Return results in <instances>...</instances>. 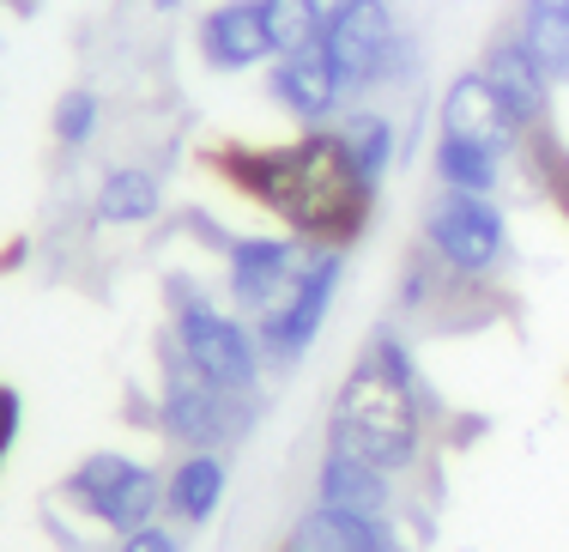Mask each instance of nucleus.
<instances>
[{
	"label": "nucleus",
	"mask_w": 569,
	"mask_h": 552,
	"mask_svg": "<svg viewBox=\"0 0 569 552\" xmlns=\"http://www.w3.org/2000/svg\"><path fill=\"white\" fill-rule=\"evenodd\" d=\"M346 286V249H328V244H309L303 255V274L291 279V292L254 322V341L267 353V371H297L309 353H316L321 328L333 316V298Z\"/></svg>",
	"instance_id": "nucleus-8"
},
{
	"label": "nucleus",
	"mask_w": 569,
	"mask_h": 552,
	"mask_svg": "<svg viewBox=\"0 0 569 552\" xmlns=\"http://www.w3.org/2000/svg\"><path fill=\"white\" fill-rule=\"evenodd\" d=\"M0 467H7V450H0Z\"/></svg>",
	"instance_id": "nucleus-27"
},
{
	"label": "nucleus",
	"mask_w": 569,
	"mask_h": 552,
	"mask_svg": "<svg viewBox=\"0 0 569 552\" xmlns=\"http://www.w3.org/2000/svg\"><path fill=\"white\" fill-rule=\"evenodd\" d=\"M279 552H412V546H406L400 522H370V516L309 504L291 522V534L279 541Z\"/></svg>",
	"instance_id": "nucleus-16"
},
{
	"label": "nucleus",
	"mask_w": 569,
	"mask_h": 552,
	"mask_svg": "<svg viewBox=\"0 0 569 552\" xmlns=\"http://www.w3.org/2000/svg\"><path fill=\"white\" fill-rule=\"evenodd\" d=\"M430 177H437V188H449V195H503L509 158L491 152V146L437 134V140H430Z\"/></svg>",
	"instance_id": "nucleus-18"
},
{
	"label": "nucleus",
	"mask_w": 569,
	"mask_h": 552,
	"mask_svg": "<svg viewBox=\"0 0 569 552\" xmlns=\"http://www.w3.org/2000/svg\"><path fill=\"white\" fill-rule=\"evenodd\" d=\"M207 170L237 200L261 207L279 231L328 249L363 244L376 225V207H382V188L351 165L340 128H303L273 146L224 140L207 152Z\"/></svg>",
	"instance_id": "nucleus-1"
},
{
	"label": "nucleus",
	"mask_w": 569,
	"mask_h": 552,
	"mask_svg": "<svg viewBox=\"0 0 569 552\" xmlns=\"http://www.w3.org/2000/svg\"><path fill=\"white\" fill-rule=\"evenodd\" d=\"M430 388L400 328H370L351 371L340 376V395L328 413V443L346 455H363L370 467L395 480H412L430 455Z\"/></svg>",
	"instance_id": "nucleus-2"
},
{
	"label": "nucleus",
	"mask_w": 569,
	"mask_h": 552,
	"mask_svg": "<svg viewBox=\"0 0 569 552\" xmlns=\"http://www.w3.org/2000/svg\"><path fill=\"white\" fill-rule=\"evenodd\" d=\"M56 497L79 522L121 541V534L146 529V522H164V467L140 462L128 450H91L61 474Z\"/></svg>",
	"instance_id": "nucleus-4"
},
{
	"label": "nucleus",
	"mask_w": 569,
	"mask_h": 552,
	"mask_svg": "<svg viewBox=\"0 0 569 552\" xmlns=\"http://www.w3.org/2000/svg\"><path fill=\"white\" fill-rule=\"evenodd\" d=\"M521 43L539 56L558 86H569V0H521V19H515Z\"/></svg>",
	"instance_id": "nucleus-21"
},
{
	"label": "nucleus",
	"mask_w": 569,
	"mask_h": 552,
	"mask_svg": "<svg viewBox=\"0 0 569 552\" xmlns=\"http://www.w3.org/2000/svg\"><path fill=\"white\" fill-rule=\"evenodd\" d=\"M164 213V177L146 165H110L91 188V219L110 231H140Z\"/></svg>",
	"instance_id": "nucleus-17"
},
{
	"label": "nucleus",
	"mask_w": 569,
	"mask_h": 552,
	"mask_svg": "<svg viewBox=\"0 0 569 552\" xmlns=\"http://www.w3.org/2000/svg\"><path fill=\"white\" fill-rule=\"evenodd\" d=\"M110 552H182V529L176 522H146V529L121 534Z\"/></svg>",
	"instance_id": "nucleus-24"
},
{
	"label": "nucleus",
	"mask_w": 569,
	"mask_h": 552,
	"mask_svg": "<svg viewBox=\"0 0 569 552\" xmlns=\"http://www.w3.org/2000/svg\"><path fill=\"white\" fill-rule=\"evenodd\" d=\"M103 128V98L91 86H67L56 98V110H49V134H56L61 152H86L91 140H98Z\"/></svg>",
	"instance_id": "nucleus-23"
},
{
	"label": "nucleus",
	"mask_w": 569,
	"mask_h": 552,
	"mask_svg": "<svg viewBox=\"0 0 569 552\" xmlns=\"http://www.w3.org/2000/svg\"><path fill=\"white\" fill-rule=\"evenodd\" d=\"M267 98H273V110L297 134H303V128H333V122H340V110L351 103L321 43L316 49H291V56L267 61Z\"/></svg>",
	"instance_id": "nucleus-10"
},
{
	"label": "nucleus",
	"mask_w": 569,
	"mask_h": 552,
	"mask_svg": "<svg viewBox=\"0 0 569 552\" xmlns=\"http://www.w3.org/2000/svg\"><path fill=\"white\" fill-rule=\"evenodd\" d=\"M24 255H31V244H24V237H12V244L0 249V274H12V267H24Z\"/></svg>",
	"instance_id": "nucleus-26"
},
{
	"label": "nucleus",
	"mask_w": 569,
	"mask_h": 552,
	"mask_svg": "<svg viewBox=\"0 0 569 552\" xmlns=\"http://www.w3.org/2000/svg\"><path fill=\"white\" fill-rule=\"evenodd\" d=\"M418 244L437 255L460 286H491L515 255V231H509V207L497 195H449L437 188L418 225Z\"/></svg>",
	"instance_id": "nucleus-7"
},
{
	"label": "nucleus",
	"mask_w": 569,
	"mask_h": 552,
	"mask_svg": "<svg viewBox=\"0 0 569 552\" xmlns=\"http://www.w3.org/2000/svg\"><path fill=\"white\" fill-rule=\"evenodd\" d=\"M316 504L346 510V516H370V522H400V480L328 443L316 462Z\"/></svg>",
	"instance_id": "nucleus-14"
},
{
	"label": "nucleus",
	"mask_w": 569,
	"mask_h": 552,
	"mask_svg": "<svg viewBox=\"0 0 569 552\" xmlns=\"http://www.w3.org/2000/svg\"><path fill=\"white\" fill-rule=\"evenodd\" d=\"M515 165H521L527 188H533L551 213H563V225H569V146H563V134L551 122L533 128L521 140V152H515Z\"/></svg>",
	"instance_id": "nucleus-20"
},
{
	"label": "nucleus",
	"mask_w": 569,
	"mask_h": 552,
	"mask_svg": "<svg viewBox=\"0 0 569 552\" xmlns=\"http://www.w3.org/2000/svg\"><path fill=\"white\" fill-rule=\"evenodd\" d=\"M303 255H309V244L291 231H237L219 255L224 262V304L237 316L261 322L291 292V279L303 274Z\"/></svg>",
	"instance_id": "nucleus-9"
},
{
	"label": "nucleus",
	"mask_w": 569,
	"mask_h": 552,
	"mask_svg": "<svg viewBox=\"0 0 569 552\" xmlns=\"http://www.w3.org/2000/svg\"><path fill=\"white\" fill-rule=\"evenodd\" d=\"M224 492H230L224 450H182L164 467V522H176V529H207L224 510Z\"/></svg>",
	"instance_id": "nucleus-15"
},
{
	"label": "nucleus",
	"mask_w": 569,
	"mask_h": 552,
	"mask_svg": "<svg viewBox=\"0 0 569 552\" xmlns=\"http://www.w3.org/2000/svg\"><path fill=\"white\" fill-rule=\"evenodd\" d=\"M19 431H24V395L12 383H0V450L12 455V443H19Z\"/></svg>",
	"instance_id": "nucleus-25"
},
{
	"label": "nucleus",
	"mask_w": 569,
	"mask_h": 552,
	"mask_svg": "<svg viewBox=\"0 0 569 552\" xmlns=\"http://www.w3.org/2000/svg\"><path fill=\"white\" fill-rule=\"evenodd\" d=\"M164 304H170V341L207 383L230 388V395H261L267 376V353L254 341V322L237 316L230 304H219L200 279L170 274L164 279Z\"/></svg>",
	"instance_id": "nucleus-3"
},
{
	"label": "nucleus",
	"mask_w": 569,
	"mask_h": 552,
	"mask_svg": "<svg viewBox=\"0 0 569 552\" xmlns=\"http://www.w3.org/2000/svg\"><path fill=\"white\" fill-rule=\"evenodd\" d=\"M346 0H267V24H273V49L291 56V49H316L328 37V19Z\"/></svg>",
	"instance_id": "nucleus-22"
},
{
	"label": "nucleus",
	"mask_w": 569,
	"mask_h": 552,
	"mask_svg": "<svg viewBox=\"0 0 569 552\" xmlns=\"http://www.w3.org/2000/svg\"><path fill=\"white\" fill-rule=\"evenodd\" d=\"M479 73L491 79V91L509 103V116H515V122H521L527 134L546 128L551 116H558V79L539 67V56L521 43V31H515V24H503V31L485 43Z\"/></svg>",
	"instance_id": "nucleus-12"
},
{
	"label": "nucleus",
	"mask_w": 569,
	"mask_h": 552,
	"mask_svg": "<svg viewBox=\"0 0 569 552\" xmlns=\"http://www.w3.org/2000/svg\"><path fill=\"white\" fill-rule=\"evenodd\" d=\"M321 49H328V61H333V73H340L351 103H370L376 91L406 86L418 73V43L400 31L395 0H346L328 19Z\"/></svg>",
	"instance_id": "nucleus-5"
},
{
	"label": "nucleus",
	"mask_w": 569,
	"mask_h": 552,
	"mask_svg": "<svg viewBox=\"0 0 569 552\" xmlns=\"http://www.w3.org/2000/svg\"><path fill=\"white\" fill-rule=\"evenodd\" d=\"M261 395H230V388L207 383L170 334H158V431L176 450H230L242 443V431L254 425Z\"/></svg>",
	"instance_id": "nucleus-6"
},
{
	"label": "nucleus",
	"mask_w": 569,
	"mask_h": 552,
	"mask_svg": "<svg viewBox=\"0 0 569 552\" xmlns=\"http://www.w3.org/2000/svg\"><path fill=\"white\" fill-rule=\"evenodd\" d=\"M437 134H455V140H472V146H491V152H503L515 165V152H521L527 128L509 116V103L491 91V79L479 73V67H467V73H455L449 86H442L437 98Z\"/></svg>",
	"instance_id": "nucleus-13"
},
{
	"label": "nucleus",
	"mask_w": 569,
	"mask_h": 552,
	"mask_svg": "<svg viewBox=\"0 0 569 552\" xmlns=\"http://www.w3.org/2000/svg\"><path fill=\"white\" fill-rule=\"evenodd\" d=\"M333 128H340L351 165H358L363 177L382 188V183H388V170H395V158H400V122L382 110V103H346Z\"/></svg>",
	"instance_id": "nucleus-19"
},
{
	"label": "nucleus",
	"mask_w": 569,
	"mask_h": 552,
	"mask_svg": "<svg viewBox=\"0 0 569 552\" xmlns=\"http://www.w3.org/2000/svg\"><path fill=\"white\" fill-rule=\"evenodd\" d=\"M194 49L212 73H267V61L279 56L267 0H212L194 19Z\"/></svg>",
	"instance_id": "nucleus-11"
}]
</instances>
